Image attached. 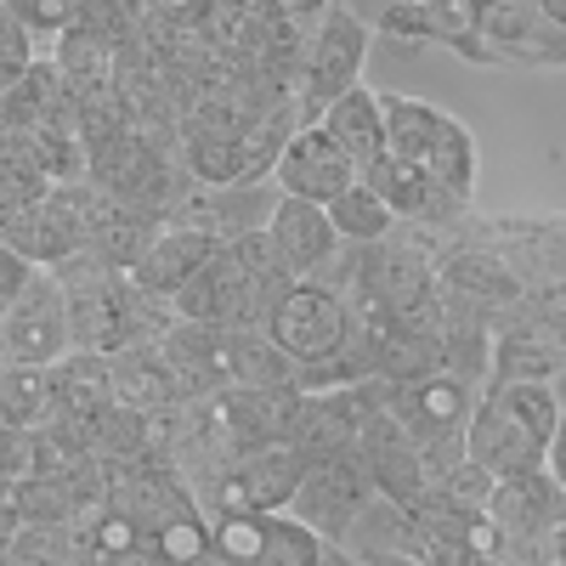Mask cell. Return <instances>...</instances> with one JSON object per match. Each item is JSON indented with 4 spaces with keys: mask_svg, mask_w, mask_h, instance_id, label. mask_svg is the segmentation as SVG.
<instances>
[{
    "mask_svg": "<svg viewBox=\"0 0 566 566\" xmlns=\"http://www.w3.org/2000/svg\"><path fill=\"white\" fill-rule=\"evenodd\" d=\"M266 515H272V510H232V515H216V522H210V549H216L227 566H255L261 549H266Z\"/></svg>",
    "mask_w": 566,
    "mask_h": 566,
    "instance_id": "obj_20",
    "label": "cell"
},
{
    "mask_svg": "<svg viewBox=\"0 0 566 566\" xmlns=\"http://www.w3.org/2000/svg\"><path fill=\"white\" fill-rule=\"evenodd\" d=\"M148 0H80V23L74 29H85L91 40H103V45H130L136 34H142V23H148Z\"/></svg>",
    "mask_w": 566,
    "mask_h": 566,
    "instance_id": "obj_21",
    "label": "cell"
},
{
    "mask_svg": "<svg viewBox=\"0 0 566 566\" xmlns=\"http://www.w3.org/2000/svg\"><path fill=\"white\" fill-rule=\"evenodd\" d=\"M317 555H323V538L306 522H295L290 510L266 515V549L255 566H317Z\"/></svg>",
    "mask_w": 566,
    "mask_h": 566,
    "instance_id": "obj_22",
    "label": "cell"
},
{
    "mask_svg": "<svg viewBox=\"0 0 566 566\" xmlns=\"http://www.w3.org/2000/svg\"><path fill=\"white\" fill-rule=\"evenodd\" d=\"M357 419H363V402L357 391H301V408H295V424H290V448L317 464V459H335L346 448H357Z\"/></svg>",
    "mask_w": 566,
    "mask_h": 566,
    "instance_id": "obj_11",
    "label": "cell"
},
{
    "mask_svg": "<svg viewBox=\"0 0 566 566\" xmlns=\"http://www.w3.org/2000/svg\"><path fill=\"white\" fill-rule=\"evenodd\" d=\"M544 470L555 476V488L566 493V413H560V424H555V437H549V448H544Z\"/></svg>",
    "mask_w": 566,
    "mask_h": 566,
    "instance_id": "obj_29",
    "label": "cell"
},
{
    "mask_svg": "<svg viewBox=\"0 0 566 566\" xmlns=\"http://www.w3.org/2000/svg\"><path fill=\"white\" fill-rule=\"evenodd\" d=\"M549 566H566V522L549 533Z\"/></svg>",
    "mask_w": 566,
    "mask_h": 566,
    "instance_id": "obj_33",
    "label": "cell"
},
{
    "mask_svg": "<svg viewBox=\"0 0 566 566\" xmlns=\"http://www.w3.org/2000/svg\"><path fill=\"white\" fill-rule=\"evenodd\" d=\"M363 566H431V560H413V555H363Z\"/></svg>",
    "mask_w": 566,
    "mask_h": 566,
    "instance_id": "obj_32",
    "label": "cell"
},
{
    "mask_svg": "<svg viewBox=\"0 0 566 566\" xmlns=\"http://www.w3.org/2000/svg\"><path fill=\"white\" fill-rule=\"evenodd\" d=\"M363 181L391 205V216H408V221H437V216H453L459 210L442 187L424 176L413 159H402V154H380V159L363 170Z\"/></svg>",
    "mask_w": 566,
    "mask_h": 566,
    "instance_id": "obj_14",
    "label": "cell"
},
{
    "mask_svg": "<svg viewBox=\"0 0 566 566\" xmlns=\"http://www.w3.org/2000/svg\"><path fill=\"white\" fill-rule=\"evenodd\" d=\"M488 402H493L499 413H510L527 437H538V442L549 448L555 424H560V397H555L549 380H493Z\"/></svg>",
    "mask_w": 566,
    "mask_h": 566,
    "instance_id": "obj_17",
    "label": "cell"
},
{
    "mask_svg": "<svg viewBox=\"0 0 566 566\" xmlns=\"http://www.w3.org/2000/svg\"><path fill=\"white\" fill-rule=\"evenodd\" d=\"M221 250V239H216V232H205V227H193V221H159V239L148 244V255H142V266L130 272L136 277V290L142 295H154V301H170L176 290H181V283L187 277H193L210 255Z\"/></svg>",
    "mask_w": 566,
    "mask_h": 566,
    "instance_id": "obj_10",
    "label": "cell"
},
{
    "mask_svg": "<svg viewBox=\"0 0 566 566\" xmlns=\"http://www.w3.org/2000/svg\"><path fill=\"white\" fill-rule=\"evenodd\" d=\"M317 566H363V560H357L346 544H328V538H323V555H317Z\"/></svg>",
    "mask_w": 566,
    "mask_h": 566,
    "instance_id": "obj_30",
    "label": "cell"
},
{
    "mask_svg": "<svg viewBox=\"0 0 566 566\" xmlns=\"http://www.w3.org/2000/svg\"><path fill=\"white\" fill-rule=\"evenodd\" d=\"M283 18H312V12H328V0H277Z\"/></svg>",
    "mask_w": 566,
    "mask_h": 566,
    "instance_id": "obj_31",
    "label": "cell"
},
{
    "mask_svg": "<svg viewBox=\"0 0 566 566\" xmlns=\"http://www.w3.org/2000/svg\"><path fill=\"white\" fill-rule=\"evenodd\" d=\"M266 335L295 368H306V363H323L328 352L346 346L352 312L335 290H323V283H290V290L277 295V306L266 312Z\"/></svg>",
    "mask_w": 566,
    "mask_h": 566,
    "instance_id": "obj_2",
    "label": "cell"
},
{
    "mask_svg": "<svg viewBox=\"0 0 566 566\" xmlns=\"http://www.w3.org/2000/svg\"><path fill=\"white\" fill-rule=\"evenodd\" d=\"M340 544H346L357 560H363V555H413V560H431V538L419 533V522L408 515V504H391V499H380V493L357 510V522H352V533H346Z\"/></svg>",
    "mask_w": 566,
    "mask_h": 566,
    "instance_id": "obj_15",
    "label": "cell"
},
{
    "mask_svg": "<svg viewBox=\"0 0 566 566\" xmlns=\"http://www.w3.org/2000/svg\"><path fill=\"white\" fill-rule=\"evenodd\" d=\"M380 108H386V130H391V154L413 159L453 205H464L470 187H476V142H470V130L459 119L437 114L431 103L397 97V91H380Z\"/></svg>",
    "mask_w": 566,
    "mask_h": 566,
    "instance_id": "obj_1",
    "label": "cell"
},
{
    "mask_svg": "<svg viewBox=\"0 0 566 566\" xmlns=\"http://www.w3.org/2000/svg\"><path fill=\"white\" fill-rule=\"evenodd\" d=\"M538 12H544L555 29H566V0H538Z\"/></svg>",
    "mask_w": 566,
    "mask_h": 566,
    "instance_id": "obj_34",
    "label": "cell"
},
{
    "mask_svg": "<svg viewBox=\"0 0 566 566\" xmlns=\"http://www.w3.org/2000/svg\"><path fill=\"white\" fill-rule=\"evenodd\" d=\"M34 40H57L80 23V0H0Z\"/></svg>",
    "mask_w": 566,
    "mask_h": 566,
    "instance_id": "obj_25",
    "label": "cell"
},
{
    "mask_svg": "<svg viewBox=\"0 0 566 566\" xmlns=\"http://www.w3.org/2000/svg\"><path fill=\"white\" fill-rule=\"evenodd\" d=\"M368 499H374L368 464L357 459V448H346V453H335V459L306 464V476H301V488H295V499H290V515H295V522H306L317 538L340 544Z\"/></svg>",
    "mask_w": 566,
    "mask_h": 566,
    "instance_id": "obj_4",
    "label": "cell"
},
{
    "mask_svg": "<svg viewBox=\"0 0 566 566\" xmlns=\"http://www.w3.org/2000/svg\"><path fill=\"white\" fill-rule=\"evenodd\" d=\"M34 272H40V266H34L29 255H18L7 239H0V306H12L29 283H34Z\"/></svg>",
    "mask_w": 566,
    "mask_h": 566,
    "instance_id": "obj_28",
    "label": "cell"
},
{
    "mask_svg": "<svg viewBox=\"0 0 566 566\" xmlns=\"http://www.w3.org/2000/svg\"><path fill=\"white\" fill-rule=\"evenodd\" d=\"M317 125L328 130V142H335V148H346V154H352V165H357V170H368L380 154H391L386 108H380V97H374V91H363V85H352L346 97L328 103V108L317 114Z\"/></svg>",
    "mask_w": 566,
    "mask_h": 566,
    "instance_id": "obj_12",
    "label": "cell"
},
{
    "mask_svg": "<svg viewBox=\"0 0 566 566\" xmlns=\"http://www.w3.org/2000/svg\"><path fill=\"white\" fill-rule=\"evenodd\" d=\"M69 352H74V335H69L63 283H57V272L40 266L29 290H23L12 306H0V357L57 368Z\"/></svg>",
    "mask_w": 566,
    "mask_h": 566,
    "instance_id": "obj_3",
    "label": "cell"
},
{
    "mask_svg": "<svg viewBox=\"0 0 566 566\" xmlns=\"http://www.w3.org/2000/svg\"><path fill=\"white\" fill-rule=\"evenodd\" d=\"M363 57H368V23L346 7H328L306 45V108L323 114L335 97H346L363 74Z\"/></svg>",
    "mask_w": 566,
    "mask_h": 566,
    "instance_id": "obj_5",
    "label": "cell"
},
{
    "mask_svg": "<svg viewBox=\"0 0 566 566\" xmlns=\"http://www.w3.org/2000/svg\"><path fill=\"white\" fill-rule=\"evenodd\" d=\"M323 210H328V227H335V239H340V244H357V250H363V244H380L386 232L397 227L391 205H386L380 193H374V187H368L363 176L346 187L340 199H328Z\"/></svg>",
    "mask_w": 566,
    "mask_h": 566,
    "instance_id": "obj_16",
    "label": "cell"
},
{
    "mask_svg": "<svg viewBox=\"0 0 566 566\" xmlns=\"http://www.w3.org/2000/svg\"><path fill=\"white\" fill-rule=\"evenodd\" d=\"M424 488H442L448 499H459V504H470V510H488V499H493V476L482 464H470V459H453L448 470H437Z\"/></svg>",
    "mask_w": 566,
    "mask_h": 566,
    "instance_id": "obj_26",
    "label": "cell"
},
{
    "mask_svg": "<svg viewBox=\"0 0 566 566\" xmlns=\"http://www.w3.org/2000/svg\"><path fill=\"white\" fill-rule=\"evenodd\" d=\"M57 74L74 97H91V91H114V45L91 40L85 29H69L57 34Z\"/></svg>",
    "mask_w": 566,
    "mask_h": 566,
    "instance_id": "obj_18",
    "label": "cell"
},
{
    "mask_svg": "<svg viewBox=\"0 0 566 566\" xmlns=\"http://www.w3.org/2000/svg\"><path fill=\"white\" fill-rule=\"evenodd\" d=\"M114 402H119V391H114V363L108 357L69 352L52 368V413H63L74 424H91V419H103Z\"/></svg>",
    "mask_w": 566,
    "mask_h": 566,
    "instance_id": "obj_13",
    "label": "cell"
},
{
    "mask_svg": "<svg viewBox=\"0 0 566 566\" xmlns=\"http://www.w3.org/2000/svg\"><path fill=\"white\" fill-rule=\"evenodd\" d=\"M464 459L482 464L493 482H510V476H533L544 470V442L527 437L510 413H499L488 397L470 408V424H464Z\"/></svg>",
    "mask_w": 566,
    "mask_h": 566,
    "instance_id": "obj_8",
    "label": "cell"
},
{
    "mask_svg": "<svg viewBox=\"0 0 566 566\" xmlns=\"http://www.w3.org/2000/svg\"><path fill=\"white\" fill-rule=\"evenodd\" d=\"M544 374H555V346L538 340L533 328H515L499 352V380H544Z\"/></svg>",
    "mask_w": 566,
    "mask_h": 566,
    "instance_id": "obj_24",
    "label": "cell"
},
{
    "mask_svg": "<svg viewBox=\"0 0 566 566\" xmlns=\"http://www.w3.org/2000/svg\"><path fill=\"white\" fill-rule=\"evenodd\" d=\"M488 515H493V527L504 533V549H515V544L549 549V533L566 522V493L555 488L549 470H533V476L493 482Z\"/></svg>",
    "mask_w": 566,
    "mask_h": 566,
    "instance_id": "obj_7",
    "label": "cell"
},
{
    "mask_svg": "<svg viewBox=\"0 0 566 566\" xmlns=\"http://www.w3.org/2000/svg\"><path fill=\"white\" fill-rule=\"evenodd\" d=\"M52 413V368L0 357V419L7 424H40Z\"/></svg>",
    "mask_w": 566,
    "mask_h": 566,
    "instance_id": "obj_19",
    "label": "cell"
},
{
    "mask_svg": "<svg viewBox=\"0 0 566 566\" xmlns=\"http://www.w3.org/2000/svg\"><path fill=\"white\" fill-rule=\"evenodd\" d=\"M266 232H272V244H277V255H283V266H290L295 283H306L312 272H323L328 261H335V250H340L335 227H328V210L323 205H306V199H290V193L272 199Z\"/></svg>",
    "mask_w": 566,
    "mask_h": 566,
    "instance_id": "obj_9",
    "label": "cell"
},
{
    "mask_svg": "<svg viewBox=\"0 0 566 566\" xmlns=\"http://www.w3.org/2000/svg\"><path fill=\"white\" fill-rule=\"evenodd\" d=\"M272 176H277V187H283L290 199L328 205V199H340L363 170L352 165L346 148H335V142H328L323 125H301V130H290V142H283Z\"/></svg>",
    "mask_w": 566,
    "mask_h": 566,
    "instance_id": "obj_6",
    "label": "cell"
},
{
    "mask_svg": "<svg viewBox=\"0 0 566 566\" xmlns=\"http://www.w3.org/2000/svg\"><path fill=\"white\" fill-rule=\"evenodd\" d=\"M170 7H193V0H170Z\"/></svg>",
    "mask_w": 566,
    "mask_h": 566,
    "instance_id": "obj_35",
    "label": "cell"
},
{
    "mask_svg": "<svg viewBox=\"0 0 566 566\" xmlns=\"http://www.w3.org/2000/svg\"><path fill=\"white\" fill-rule=\"evenodd\" d=\"M29 63H34V34H29L7 7H0V91H7Z\"/></svg>",
    "mask_w": 566,
    "mask_h": 566,
    "instance_id": "obj_27",
    "label": "cell"
},
{
    "mask_svg": "<svg viewBox=\"0 0 566 566\" xmlns=\"http://www.w3.org/2000/svg\"><path fill=\"white\" fill-rule=\"evenodd\" d=\"M448 283L453 290L482 295V301H515V272H504L493 255H453L448 261Z\"/></svg>",
    "mask_w": 566,
    "mask_h": 566,
    "instance_id": "obj_23",
    "label": "cell"
}]
</instances>
